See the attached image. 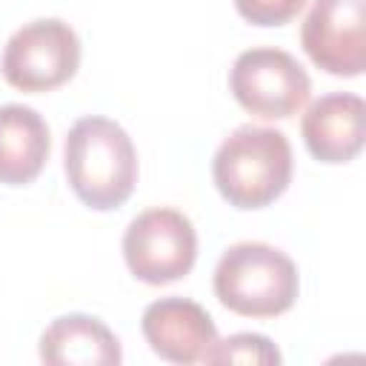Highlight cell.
Instances as JSON below:
<instances>
[{
  "instance_id": "obj_1",
  "label": "cell",
  "mask_w": 366,
  "mask_h": 366,
  "mask_svg": "<svg viewBox=\"0 0 366 366\" xmlns=\"http://www.w3.org/2000/svg\"><path fill=\"white\" fill-rule=\"evenodd\" d=\"M71 192L97 212L117 209L137 183V152L126 129L109 117H80L63 143Z\"/></svg>"
},
{
  "instance_id": "obj_2",
  "label": "cell",
  "mask_w": 366,
  "mask_h": 366,
  "mask_svg": "<svg viewBox=\"0 0 366 366\" xmlns=\"http://www.w3.org/2000/svg\"><path fill=\"white\" fill-rule=\"evenodd\" d=\"M292 146L280 129L237 126L214 152L212 177L223 200L237 209H263L292 183Z\"/></svg>"
},
{
  "instance_id": "obj_3",
  "label": "cell",
  "mask_w": 366,
  "mask_h": 366,
  "mask_svg": "<svg viewBox=\"0 0 366 366\" xmlns=\"http://www.w3.org/2000/svg\"><path fill=\"white\" fill-rule=\"evenodd\" d=\"M297 292L295 260L269 243H234L214 266L217 300L243 317H277L295 306Z\"/></svg>"
},
{
  "instance_id": "obj_4",
  "label": "cell",
  "mask_w": 366,
  "mask_h": 366,
  "mask_svg": "<svg viewBox=\"0 0 366 366\" xmlns=\"http://www.w3.org/2000/svg\"><path fill=\"white\" fill-rule=\"evenodd\" d=\"M129 272L152 286L186 277L197 260V232L192 220L169 206L140 212L123 234Z\"/></svg>"
},
{
  "instance_id": "obj_5",
  "label": "cell",
  "mask_w": 366,
  "mask_h": 366,
  "mask_svg": "<svg viewBox=\"0 0 366 366\" xmlns=\"http://www.w3.org/2000/svg\"><path fill=\"white\" fill-rule=\"evenodd\" d=\"M229 89L246 112L263 120H283L306 106L312 80L289 51L254 46L237 54L229 71Z\"/></svg>"
},
{
  "instance_id": "obj_6",
  "label": "cell",
  "mask_w": 366,
  "mask_h": 366,
  "mask_svg": "<svg viewBox=\"0 0 366 366\" xmlns=\"http://www.w3.org/2000/svg\"><path fill=\"white\" fill-rule=\"evenodd\" d=\"M80 66V37L57 17L20 26L3 49V77L20 92H51L74 77Z\"/></svg>"
},
{
  "instance_id": "obj_7",
  "label": "cell",
  "mask_w": 366,
  "mask_h": 366,
  "mask_svg": "<svg viewBox=\"0 0 366 366\" xmlns=\"http://www.w3.org/2000/svg\"><path fill=\"white\" fill-rule=\"evenodd\" d=\"M300 43L317 69L335 77H357L366 69V3L312 0Z\"/></svg>"
},
{
  "instance_id": "obj_8",
  "label": "cell",
  "mask_w": 366,
  "mask_h": 366,
  "mask_svg": "<svg viewBox=\"0 0 366 366\" xmlns=\"http://www.w3.org/2000/svg\"><path fill=\"white\" fill-rule=\"evenodd\" d=\"M143 337L152 352L169 363H206L217 343V326L209 312L186 297H160L143 312Z\"/></svg>"
},
{
  "instance_id": "obj_9",
  "label": "cell",
  "mask_w": 366,
  "mask_h": 366,
  "mask_svg": "<svg viewBox=\"0 0 366 366\" xmlns=\"http://www.w3.org/2000/svg\"><path fill=\"white\" fill-rule=\"evenodd\" d=\"M366 106L357 94L332 92L317 97L303 120L300 134L309 154L320 163H349L363 149Z\"/></svg>"
},
{
  "instance_id": "obj_10",
  "label": "cell",
  "mask_w": 366,
  "mask_h": 366,
  "mask_svg": "<svg viewBox=\"0 0 366 366\" xmlns=\"http://www.w3.org/2000/svg\"><path fill=\"white\" fill-rule=\"evenodd\" d=\"M40 360L49 366H117L123 352L103 320L92 315H63L40 335Z\"/></svg>"
},
{
  "instance_id": "obj_11",
  "label": "cell",
  "mask_w": 366,
  "mask_h": 366,
  "mask_svg": "<svg viewBox=\"0 0 366 366\" xmlns=\"http://www.w3.org/2000/svg\"><path fill=\"white\" fill-rule=\"evenodd\" d=\"M49 126L31 106H0V183H31L49 160Z\"/></svg>"
},
{
  "instance_id": "obj_12",
  "label": "cell",
  "mask_w": 366,
  "mask_h": 366,
  "mask_svg": "<svg viewBox=\"0 0 366 366\" xmlns=\"http://www.w3.org/2000/svg\"><path fill=\"white\" fill-rule=\"evenodd\" d=\"M206 363H260V366H277L280 363V352L274 349V343L263 335H252V332H240L232 335L226 340H217L214 349L209 352Z\"/></svg>"
},
{
  "instance_id": "obj_13",
  "label": "cell",
  "mask_w": 366,
  "mask_h": 366,
  "mask_svg": "<svg viewBox=\"0 0 366 366\" xmlns=\"http://www.w3.org/2000/svg\"><path fill=\"white\" fill-rule=\"evenodd\" d=\"M306 0H234V9L243 20L254 26H283L300 14Z\"/></svg>"
}]
</instances>
